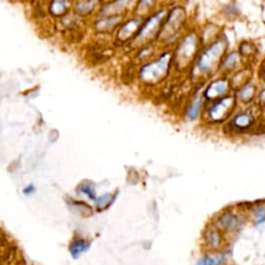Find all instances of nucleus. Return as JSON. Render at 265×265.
Masks as SVG:
<instances>
[{"mask_svg":"<svg viewBox=\"0 0 265 265\" xmlns=\"http://www.w3.org/2000/svg\"><path fill=\"white\" fill-rule=\"evenodd\" d=\"M228 49V42L226 39L217 38L200 53L196 58V70L201 76H210L218 70L220 63L224 58Z\"/></svg>","mask_w":265,"mask_h":265,"instance_id":"obj_1","label":"nucleus"},{"mask_svg":"<svg viewBox=\"0 0 265 265\" xmlns=\"http://www.w3.org/2000/svg\"><path fill=\"white\" fill-rule=\"evenodd\" d=\"M173 63V52L165 51L151 61L146 62L138 72L140 83L145 86H155L165 80Z\"/></svg>","mask_w":265,"mask_h":265,"instance_id":"obj_2","label":"nucleus"},{"mask_svg":"<svg viewBox=\"0 0 265 265\" xmlns=\"http://www.w3.org/2000/svg\"><path fill=\"white\" fill-rule=\"evenodd\" d=\"M237 105L235 95L230 94L213 102H206L202 120L209 125L224 124L234 114Z\"/></svg>","mask_w":265,"mask_h":265,"instance_id":"obj_3","label":"nucleus"},{"mask_svg":"<svg viewBox=\"0 0 265 265\" xmlns=\"http://www.w3.org/2000/svg\"><path fill=\"white\" fill-rule=\"evenodd\" d=\"M256 108H246L244 110L235 111L234 114L228 120L224 125V132L230 137H240L252 134L256 124L259 121V113Z\"/></svg>","mask_w":265,"mask_h":265,"instance_id":"obj_4","label":"nucleus"},{"mask_svg":"<svg viewBox=\"0 0 265 265\" xmlns=\"http://www.w3.org/2000/svg\"><path fill=\"white\" fill-rule=\"evenodd\" d=\"M200 39L196 31H191L184 35L173 52V63L179 71H186L195 62L199 53Z\"/></svg>","mask_w":265,"mask_h":265,"instance_id":"obj_5","label":"nucleus"},{"mask_svg":"<svg viewBox=\"0 0 265 265\" xmlns=\"http://www.w3.org/2000/svg\"><path fill=\"white\" fill-rule=\"evenodd\" d=\"M248 220V214L245 213L243 208L241 207V205L226 207L212 218V221L227 236L236 234Z\"/></svg>","mask_w":265,"mask_h":265,"instance_id":"obj_6","label":"nucleus"},{"mask_svg":"<svg viewBox=\"0 0 265 265\" xmlns=\"http://www.w3.org/2000/svg\"><path fill=\"white\" fill-rule=\"evenodd\" d=\"M167 15L168 11L166 8H163V10L158 11L149 17H146L139 31L137 32L136 36L132 40V46H134V47H143L145 45L151 44L153 40L158 39Z\"/></svg>","mask_w":265,"mask_h":265,"instance_id":"obj_7","label":"nucleus"},{"mask_svg":"<svg viewBox=\"0 0 265 265\" xmlns=\"http://www.w3.org/2000/svg\"><path fill=\"white\" fill-rule=\"evenodd\" d=\"M187 22V12L184 7H173L168 13L165 22L159 33L158 40L163 41L161 43H169L175 39Z\"/></svg>","mask_w":265,"mask_h":265,"instance_id":"obj_8","label":"nucleus"},{"mask_svg":"<svg viewBox=\"0 0 265 265\" xmlns=\"http://www.w3.org/2000/svg\"><path fill=\"white\" fill-rule=\"evenodd\" d=\"M228 236L210 220L202 230L201 245L204 252H221L226 250Z\"/></svg>","mask_w":265,"mask_h":265,"instance_id":"obj_9","label":"nucleus"},{"mask_svg":"<svg viewBox=\"0 0 265 265\" xmlns=\"http://www.w3.org/2000/svg\"><path fill=\"white\" fill-rule=\"evenodd\" d=\"M231 88L230 80H228L227 78H218L210 82L204 89L202 95L205 102H213V100L229 95Z\"/></svg>","mask_w":265,"mask_h":265,"instance_id":"obj_10","label":"nucleus"},{"mask_svg":"<svg viewBox=\"0 0 265 265\" xmlns=\"http://www.w3.org/2000/svg\"><path fill=\"white\" fill-rule=\"evenodd\" d=\"M142 23H143L142 18H139L137 16L132 18L130 20H127L126 22L121 24L120 29H118L116 40L121 44L127 43V41L129 42L132 41L136 36L137 32L139 31Z\"/></svg>","mask_w":265,"mask_h":265,"instance_id":"obj_11","label":"nucleus"},{"mask_svg":"<svg viewBox=\"0 0 265 265\" xmlns=\"http://www.w3.org/2000/svg\"><path fill=\"white\" fill-rule=\"evenodd\" d=\"M240 205L248 214L249 220H251L254 226L258 227L265 223V200Z\"/></svg>","mask_w":265,"mask_h":265,"instance_id":"obj_12","label":"nucleus"},{"mask_svg":"<svg viewBox=\"0 0 265 265\" xmlns=\"http://www.w3.org/2000/svg\"><path fill=\"white\" fill-rule=\"evenodd\" d=\"M205 99L203 95H196L190 100V103L186 107L185 117L188 121H196L200 117H202V113L205 106Z\"/></svg>","mask_w":265,"mask_h":265,"instance_id":"obj_13","label":"nucleus"},{"mask_svg":"<svg viewBox=\"0 0 265 265\" xmlns=\"http://www.w3.org/2000/svg\"><path fill=\"white\" fill-rule=\"evenodd\" d=\"M257 86L250 81L239 89H236L235 97L237 99V103H241L244 106H249L254 102L256 97H257Z\"/></svg>","mask_w":265,"mask_h":265,"instance_id":"obj_14","label":"nucleus"},{"mask_svg":"<svg viewBox=\"0 0 265 265\" xmlns=\"http://www.w3.org/2000/svg\"><path fill=\"white\" fill-rule=\"evenodd\" d=\"M122 21L121 15H110L103 16L95 24V28L97 32L109 33L113 31L118 25H120Z\"/></svg>","mask_w":265,"mask_h":265,"instance_id":"obj_15","label":"nucleus"},{"mask_svg":"<svg viewBox=\"0 0 265 265\" xmlns=\"http://www.w3.org/2000/svg\"><path fill=\"white\" fill-rule=\"evenodd\" d=\"M228 254L226 250L221 252H204L196 260L194 265H224L227 262Z\"/></svg>","mask_w":265,"mask_h":265,"instance_id":"obj_16","label":"nucleus"},{"mask_svg":"<svg viewBox=\"0 0 265 265\" xmlns=\"http://www.w3.org/2000/svg\"><path fill=\"white\" fill-rule=\"evenodd\" d=\"M138 0H115V1L106 4L103 10L104 16L110 15H121L123 12L136 6Z\"/></svg>","mask_w":265,"mask_h":265,"instance_id":"obj_17","label":"nucleus"},{"mask_svg":"<svg viewBox=\"0 0 265 265\" xmlns=\"http://www.w3.org/2000/svg\"><path fill=\"white\" fill-rule=\"evenodd\" d=\"M241 58L240 53L231 52L224 56L220 63V67H218V70H221L224 72H231L241 66Z\"/></svg>","mask_w":265,"mask_h":265,"instance_id":"obj_18","label":"nucleus"},{"mask_svg":"<svg viewBox=\"0 0 265 265\" xmlns=\"http://www.w3.org/2000/svg\"><path fill=\"white\" fill-rule=\"evenodd\" d=\"M70 0H52L49 11L54 17H65L70 8Z\"/></svg>","mask_w":265,"mask_h":265,"instance_id":"obj_19","label":"nucleus"},{"mask_svg":"<svg viewBox=\"0 0 265 265\" xmlns=\"http://www.w3.org/2000/svg\"><path fill=\"white\" fill-rule=\"evenodd\" d=\"M97 0H78L75 4V12L80 17H86L95 11Z\"/></svg>","mask_w":265,"mask_h":265,"instance_id":"obj_20","label":"nucleus"},{"mask_svg":"<svg viewBox=\"0 0 265 265\" xmlns=\"http://www.w3.org/2000/svg\"><path fill=\"white\" fill-rule=\"evenodd\" d=\"M89 242L83 239H77L71 243L70 246V251L71 254L74 258H79L82 254H84L85 252L88 251L89 249Z\"/></svg>","mask_w":265,"mask_h":265,"instance_id":"obj_21","label":"nucleus"},{"mask_svg":"<svg viewBox=\"0 0 265 265\" xmlns=\"http://www.w3.org/2000/svg\"><path fill=\"white\" fill-rule=\"evenodd\" d=\"M155 0H138V2L136 4V16L139 18H146L152 8L154 7Z\"/></svg>","mask_w":265,"mask_h":265,"instance_id":"obj_22","label":"nucleus"},{"mask_svg":"<svg viewBox=\"0 0 265 265\" xmlns=\"http://www.w3.org/2000/svg\"><path fill=\"white\" fill-rule=\"evenodd\" d=\"M116 198V194L115 193H106L102 196L96 197V207L97 210H105L107 209L109 206L112 205V203L114 202V200Z\"/></svg>","mask_w":265,"mask_h":265,"instance_id":"obj_23","label":"nucleus"},{"mask_svg":"<svg viewBox=\"0 0 265 265\" xmlns=\"http://www.w3.org/2000/svg\"><path fill=\"white\" fill-rule=\"evenodd\" d=\"M80 192H81L82 194L86 195L89 199L96 201V189H95V187L93 185H90V184L82 185L80 187Z\"/></svg>","mask_w":265,"mask_h":265,"instance_id":"obj_24","label":"nucleus"},{"mask_svg":"<svg viewBox=\"0 0 265 265\" xmlns=\"http://www.w3.org/2000/svg\"><path fill=\"white\" fill-rule=\"evenodd\" d=\"M256 100H257V104L256 105H257L261 110H265V86L257 94Z\"/></svg>","mask_w":265,"mask_h":265,"instance_id":"obj_25","label":"nucleus"},{"mask_svg":"<svg viewBox=\"0 0 265 265\" xmlns=\"http://www.w3.org/2000/svg\"><path fill=\"white\" fill-rule=\"evenodd\" d=\"M241 52L243 56H250L253 55L254 50H253V46L249 43H244L242 44L241 48Z\"/></svg>","mask_w":265,"mask_h":265,"instance_id":"obj_26","label":"nucleus"},{"mask_svg":"<svg viewBox=\"0 0 265 265\" xmlns=\"http://www.w3.org/2000/svg\"><path fill=\"white\" fill-rule=\"evenodd\" d=\"M259 76H260V79H261L263 82H265V60L262 62V65L260 66Z\"/></svg>","mask_w":265,"mask_h":265,"instance_id":"obj_27","label":"nucleus"},{"mask_svg":"<svg viewBox=\"0 0 265 265\" xmlns=\"http://www.w3.org/2000/svg\"><path fill=\"white\" fill-rule=\"evenodd\" d=\"M33 191H34L33 186H28L24 189L23 192H24V194H26V195H30L31 193H33Z\"/></svg>","mask_w":265,"mask_h":265,"instance_id":"obj_28","label":"nucleus"},{"mask_svg":"<svg viewBox=\"0 0 265 265\" xmlns=\"http://www.w3.org/2000/svg\"><path fill=\"white\" fill-rule=\"evenodd\" d=\"M99 1L105 3V4H109V3H111V2L115 1V0H99Z\"/></svg>","mask_w":265,"mask_h":265,"instance_id":"obj_29","label":"nucleus"}]
</instances>
